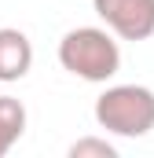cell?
Wrapping results in <instances>:
<instances>
[{
    "label": "cell",
    "instance_id": "6da1fadb",
    "mask_svg": "<svg viewBox=\"0 0 154 158\" xmlns=\"http://www.w3.org/2000/svg\"><path fill=\"white\" fill-rule=\"evenodd\" d=\"M59 63L74 77L103 85V81H110L121 70V48L99 26H77V30H70L59 40Z\"/></svg>",
    "mask_w": 154,
    "mask_h": 158
},
{
    "label": "cell",
    "instance_id": "7a4b0ae2",
    "mask_svg": "<svg viewBox=\"0 0 154 158\" xmlns=\"http://www.w3.org/2000/svg\"><path fill=\"white\" fill-rule=\"evenodd\" d=\"M95 121L114 136L140 140L154 129V92L143 85H114L95 99Z\"/></svg>",
    "mask_w": 154,
    "mask_h": 158
},
{
    "label": "cell",
    "instance_id": "3957f363",
    "mask_svg": "<svg viewBox=\"0 0 154 158\" xmlns=\"http://www.w3.org/2000/svg\"><path fill=\"white\" fill-rule=\"evenodd\" d=\"M92 7L121 40L154 37V0H92Z\"/></svg>",
    "mask_w": 154,
    "mask_h": 158
},
{
    "label": "cell",
    "instance_id": "277c9868",
    "mask_svg": "<svg viewBox=\"0 0 154 158\" xmlns=\"http://www.w3.org/2000/svg\"><path fill=\"white\" fill-rule=\"evenodd\" d=\"M33 66V44L22 30L15 26H4L0 30V81L11 85V81H22Z\"/></svg>",
    "mask_w": 154,
    "mask_h": 158
},
{
    "label": "cell",
    "instance_id": "5b68a950",
    "mask_svg": "<svg viewBox=\"0 0 154 158\" xmlns=\"http://www.w3.org/2000/svg\"><path fill=\"white\" fill-rule=\"evenodd\" d=\"M26 132V107L15 96H0V158L7 155Z\"/></svg>",
    "mask_w": 154,
    "mask_h": 158
},
{
    "label": "cell",
    "instance_id": "8992f818",
    "mask_svg": "<svg viewBox=\"0 0 154 158\" xmlns=\"http://www.w3.org/2000/svg\"><path fill=\"white\" fill-rule=\"evenodd\" d=\"M70 158H117V147L99 136H84V140L70 143Z\"/></svg>",
    "mask_w": 154,
    "mask_h": 158
}]
</instances>
